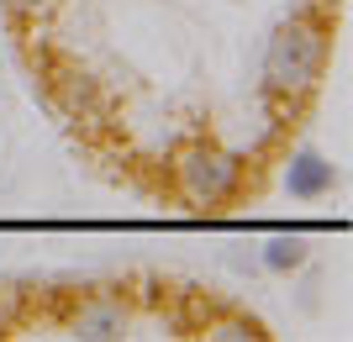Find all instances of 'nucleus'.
<instances>
[{
    "mask_svg": "<svg viewBox=\"0 0 353 342\" xmlns=\"http://www.w3.org/2000/svg\"><path fill=\"white\" fill-rule=\"evenodd\" d=\"M0 337H274L264 316L169 274L6 279Z\"/></svg>",
    "mask_w": 353,
    "mask_h": 342,
    "instance_id": "nucleus-1",
    "label": "nucleus"
}]
</instances>
